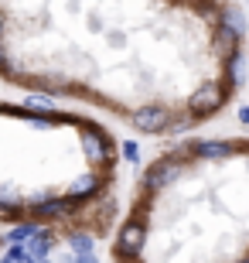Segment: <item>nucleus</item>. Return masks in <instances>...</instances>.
I'll return each instance as SVG.
<instances>
[{"mask_svg":"<svg viewBox=\"0 0 249 263\" xmlns=\"http://www.w3.org/2000/svg\"><path fill=\"white\" fill-rule=\"evenodd\" d=\"M184 167H188V154H178V151H171V154H161L157 161H154L150 167L144 171V178H140V185H137V195H157L161 188H167L171 181H178V178L184 175Z\"/></svg>","mask_w":249,"mask_h":263,"instance_id":"1","label":"nucleus"},{"mask_svg":"<svg viewBox=\"0 0 249 263\" xmlns=\"http://www.w3.org/2000/svg\"><path fill=\"white\" fill-rule=\"evenodd\" d=\"M79 140H82V151H86L89 164L96 167V171H109V167L116 164V144L106 137L103 127H96V123H82L79 127Z\"/></svg>","mask_w":249,"mask_h":263,"instance_id":"2","label":"nucleus"},{"mask_svg":"<svg viewBox=\"0 0 249 263\" xmlns=\"http://www.w3.org/2000/svg\"><path fill=\"white\" fill-rule=\"evenodd\" d=\"M144 246H147V212L137 205L133 215H130V219L120 226V233H116L113 253L120 256V260H133V256L144 253Z\"/></svg>","mask_w":249,"mask_h":263,"instance_id":"3","label":"nucleus"},{"mask_svg":"<svg viewBox=\"0 0 249 263\" xmlns=\"http://www.w3.org/2000/svg\"><path fill=\"white\" fill-rule=\"evenodd\" d=\"M225 103H229V89L222 86V82H205V86L195 89V96L188 99V109H184V113H188L195 123H201V120H212Z\"/></svg>","mask_w":249,"mask_h":263,"instance_id":"4","label":"nucleus"},{"mask_svg":"<svg viewBox=\"0 0 249 263\" xmlns=\"http://www.w3.org/2000/svg\"><path fill=\"white\" fill-rule=\"evenodd\" d=\"M133 127L140 130V134H167L171 130V123H174V113H171V106H161V103H147V106H140L133 113Z\"/></svg>","mask_w":249,"mask_h":263,"instance_id":"5","label":"nucleus"},{"mask_svg":"<svg viewBox=\"0 0 249 263\" xmlns=\"http://www.w3.org/2000/svg\"><path fill=\"white\" fill-rule=\"evenodd\" d=\"M106 181H109V175H103V171H89V175H79L72 185L65 188V198H72V202L86 205L89 198H96L99 192L106 188Z\"/></svg>","mask_w":249,"mask_h":263,"instance_id":"6","label":"nucleus"},{"mask_svg":"<svg viewBox=\"0 0 249 263\" xmlns=\"http://www.w3.org/2000/svg\"><path fill=\"white\" fill-rule=\"evenodd\" d=\"M232 140H191V144H184L181 151L195 161H225L232 157Z\"/></svg>","mask_w":249,"mask_h":263,"instance_id":"7","label":"nucleus"},{"mask_svg":"<svg viewBox=\"0 0 249 263\" xmlns=\"http://www.w3.org/2000/svg\"><path fill=\"white\" fill-rule=\"evenodd\" d=\"M239 41H242V31H236V28H229V24H215V31H212V45H215V51L222 55V62L225 59H232L236 51H242L239 48Z\"/></svg>","mask_w":249,"mask_h":263,"instance_id":"8","label":"nucleus"},{"mask_svg":"<svg viewBox=\"0 0 249 263\" xmlns=\"http://www.w3.org/2000/svg\"><path fill=\"white\" fill-rule=\"evenodd\" d=\"M55 243L58 239L48 233V226H45L38 236H31L28 243H24V263H45L51 256V250H55Z\"/></svg>","mask_w":249,"mask_h":263,"instance_id":"9","label":"nucleus"},{"mask_svg":"<svg viewBox=\"0 0 249 263\" xmlns=\"http://www.w3.org/2000/svg\"><path fill=\"white\" fill-rule=\"evenodd\" d=\"M222 65H225V68H222V86L229 89V92L246 82V55H242V51H236V55L225 59Z\"/></svg>","mask_w":249,"mask_h":263,"instance_id":"10","label":"nucleus"},{"mask_svg":"<svg viewBox=\"0 0 249 263\" xmlns=\"http://www.w3.org/2000/svg\"><path fill=\"white\" fill-rule=\"evenodd\" d=\"M65 243H68V250H72L75 256H92L96 253V236L89 233V229H68Z\"/></svg>","mask_w":249,"mask_h":263,"instance_id":"11","label":"nucleus"},{"mask_svg":"<svg viewBox=\"0 0 249 263\" xmlns=\"http://www.w3.org/2000/svg\"><path fill=\"white\" fill-rule=\"evenodd\" d=\"M41 229H45V226L34 222V219H31V222H17V226H14V229L7 233V246H24L31 236H38Z\"/></svg>","mask_w":249,"mask_h":263,"instance_id":"12","label":"nucleus"},{"mask_svg":"<svg viewBox=\"0 0 249 263\" xmlns=\"http://www.w3.org/2000/svg\"><path fill=\"white\" fill-rule=\"evenodd\" d=\"M24 106L34 109V113H55V99L48 92H28L24 96Z\"/></svg>","mask_w":249,"mask_h":263,"instance_id":"13","label":"nucleus"},{"mask_svg":"<svg viewBox=\"0 0 249 263\" xmlns=\"http://www.w3.org/2000/svg\"><path fill=\"white\" fill-rule=\"evenodd\" d=\"M113 219H116V202H103L99 212H96V219H92V229H106Z\"/></svg>","mask_w":249,"mask_h":263,"instance_id":"14","label":"nucleus"},{"mask_svg":"<svg viewBox=\"0 0 249 263\" xmlns=\"http://www.w3.org/2000/svg\"><path fill=\"white\" fill-rule=\"evenodd\" d=\"M222 24H229V28H236V31H242L246 28V17H242V10H236V7H222Z\"/></svg>","mask_w":249,"mask_h":263,"instance_id":"15","label":"nucleus"},{"mask_svg":"<svg viewBox=\"0 0 249 263\" xmlns=\"http://www.w3.org/2000/svg\"><path fill=\"white\" fill-rule=\"evenodd\" d=\"M0 263H24V246H7L0 253Z\"/></svg>","mask_w":249,"mask_h":263,"instance_id":"16","label":"nucleus"},{"mask_svg":"<svg viewBox=\"0 0 249 263\" xmlns=\"http://www.w3.org/2000/svg\"><path fill=\"white\" fill-rule=\"evenodd\" d=\"M123 157L130 161V164H140V147H137L133 140H126L123 144Z\"/></svg>","mask_w":249,"mask_h":263,"instance_id":"17","label":"nucleus"},{"mask_svg":"<svg viewBox=\"0 0 249 263\" xmlns=\"http://www.w3.org/2000/svg\"><path fill=\"white\" fill-rule=\"evenodd\" d=\"M7 45H4V38H0V72H4V68H7Z\"/></svg>","mask_w":249,"mask_h":263,"instance_id":"18","label":"nucleus"},{"mask_svg":"<svg viewBox=\"0 0 249 263\" xmlns=\"http://www.w3.org/2000/svg\"><path fill=\"white\" fill-rule=\"evenodd\" d=\"M239 123H246V127H249V106H239Z\"/></svg>","mask_w":249,"mask_h":263,"instance_id":"19","label":"nucleus"},{"mask_svg":"<svg viewBox=\"0 0 249 263\" xmlns=\"http://www.w3.org/2000/svg\"><path fill=\"white\" fill-rule=\"evenodd\" d=\"M55 263H79V260H75V253H65V256H58Z\"/></svg>","mask_w":249,"mask_h":263,"instance_id":"20","label":"nucleus"},{"mask_svg":"<svg viewBox=\"0 0 249 263\" xmlns=\"http://www.w3.org/2000/svg\"><path fill=\"white\" fill-rule=\"evenodd\" d=\"M75 260H79V263H99V260H96V253H92V256H75Z\"/></svg>","mask_w":249,"mask_h":263,"instance_id":"21","label":"nucleus"},{"mask_svg":"<svg viewBox=\"0 0 249 263\" xmlns=\"http://www.w3.org/2000/svg\"><path fill=\"white\" fill-rule=\"evenodd\" d=\"M4 28H7V17H4V14H0V34H4Z\"/></svg>","mask_w":249,"mask_h":263,"instance_id":"22","label":"nucleus"},{"mask_svg":"<svg viewBox=\"0 0 249 263\" xmlns=\"http://www.w3.org/2000/svg\"><path fill=\"white\" fill-rule=\"evenodd\" d=\"M236 263H249V256H246V260H236Z\"/></svg>","mask_w":249,"mask_h":263,"instance_id":"23","label":"nucleus"},{"mask_svg":"<svg viewBox=\"0 0 249 263\" xmlns=\"http://www.w3.org/2000/svg\"><path fill=\"white\" fill-rule=\"evenodd\" d=\"M45 263H55V260H45Z\"/></svg>","mask_w":249,"mask_h":263,"instance_id":"24","label":"nucleus"}]
</instances>
